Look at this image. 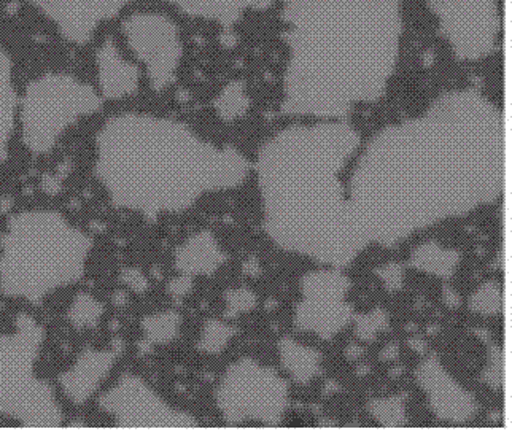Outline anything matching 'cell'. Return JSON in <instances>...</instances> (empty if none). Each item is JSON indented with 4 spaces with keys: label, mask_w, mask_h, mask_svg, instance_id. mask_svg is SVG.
Wrapping results in <instances>:
<instances>
[{
    "label": "cell",
    "mask_w": 512,
    "mask_h": 434,
    "mask_svg": "<svg viewBox=\"0 0 512 434\" xmlns=\"http://www.w3.org/2000/svg\"><path fill=\"white\" fill-rule=\"evenodd\" d=\"M136 0H37L59 37L74 47L93 42L102 26L117 20Z\"/></svg>",
    "instance_id": "4fadbf2b"
},
{
    "label": "cell",
    "mask_w": 512,
    "mask_h": 434,
    "mask_svg": "<svg viewBox=\"0 0 512 434\" xmlns=\"http://www.w3.org/2000/svg\"><path fill=\"white\" fill-rule=\"evenodd\" d=\"M417 380L420 387L427 392L431 409L439 419L463 423L478 409L473 396L458 387L457 382L444 371L438 358L423 361L417 371Z\"/></svg>",
    "instance_id": "5bb4252c"
},
{
    "label": "cell",
    "mask_w": 512,
    "mask_h": 434,
    "mask_svg": "<svg viewBox=\"0 0 512 434\" xmlns=\"http://www.w3.org/2000/svg\"><path fill=\"white\" fill-rule=\"evenodd\" d=\"M505 113L478 91H450L422 117L379 132L350 180L368 242L384 245L497 201L506 190Z\"/></svg>",
    "instance_id": "6da1fadb"
},
{
    "label": "cell",
    "mask_w": 512,
    "mask_h": 434,
    "mask_svg": "<svg viewBox=\"0 0 512 434\" xmlns=\"http://www.w3.org/2000/svg\"><path fill=\"white\" fill-rule=\"evenodd\" d=\"M94 239L55 210H26L8 218L0 234V293L42 304L80 282Z\"/></svg>",
    "instance_id": "5b68a950"
},
{
    "label": "cell",
    "mask_w": 512,
    "mask_h": 434,
    "mask_svg": "<svg viewBox=\"0 0 512 434\" xmlns=\"http://www.w3.org/2000/svg\"><path fill=\"white\" fill-rule=\"evenodd\" d=\"M229 304V312H226L228 317H236L239 312H247V310L253 309L256 304L255 295L250 290H236L228 291L226 295Z\"/></svg>",
    "instance_id": "f546056e"
},
{
    "label": "cell",
    "mask_w": 512,
    "mask_h": 434,
    "mask_svg": "<svg viewBox=\"0 0 512 434\" xmlns=\"http://www.w3.org/2000/svg\"><path fill=\"white\" fill-rule=\"evenodd\" d=\"M120 31L153 90L161 93L174 85L185 51L177 24L163 13L136 12L125 16Z\"/></svg>",
    "instance_id": "9c48e42d"
},
{
    "label": "cell",
    "mask_w": 512,
    "mask_h": 434,
    "mask_svg": "<svg viewBox=\"0 0 512 434\" xmlns=\"http://www.w3.org/2000/svg\"><path fill=\"white\" fill-rule=\"evenodd\" d=\"M363 352H365V350L358 347V345H350L349 349H347L346 357L349 358L350 361L358 360V358L363 355Z\"/></svg>",
    "instance_id": "74e56055"
},
{
    "label": "cell",
    "mask_w": 512,
    "mask_h": 434,
    "mask_svg": "<svg viewBox=\"0 0 512 434\" xmlns=\"http://www.w3.org/2000/svg\"><path fill=\"white\" fill-rule=\"evenodd\" d=\"M94 152V175L113 206L150 220L185 212L209 191L236 188L250 172L236 148L217 147L182 121L152 113L107 118Z\"/></svg>",
    "instance_id": "277c9868"
},
{
    "label": "cell",
    "mask_w": 512,
    "mask_h": 434,
    "mask_svg": "<svg viewBox=\"0 0 512 434\" xmlns=\"http://www.w3.org/2000/svg\"><path fill=\"white\" fill-rule=\"evenodd\" d=\"M140 325L144 330L145 339L150 344H169L179 334L180 315L174 310H167L161 314L148 315Z\"/></svg>",
    "instance_id": "603a6c76"
},
{
    "label": "cell",
    "mask_w": 512,
    "mask_h": 434,
    "mask_svg": "<svg viewBox=\"0 0 512 434\" xmlns=\"http://www.w3.org/2000/svg\"><path fill=\"white\" fill-rule=\"evenodd\" d=\"M401 372H403V368H398V371L392 372V376H400Z\"/></svg>",
    "instance_id": "ab89813d"
},
{
    "label": "cell",
    "mask_w": 512,
    "mask_h": 434,
    "mask_svg": "<svg viewBox=\"0 0 512 434\" xmlns=\"http://www.w3.org/2000/svg\"><path fill=\"white\" fill-rule=\"evenodd\" d=\"M282 365L299 384H307L319 374L320 355L317 350L307 349L291 339L280 342Z\"/></svg>",
    "instance_id": "ffe728a7"
},
{
    "label": "cell",
    "mask_w": 512,
    "mask_h": 434,
    "mask_svg": "<svg viewBox=\"0 0 512 434\" xmlns=\"http://www.w3.org/2000/svg\"><path fill=\"white\" fill-rule=\"evenodd\" d=\"M282 112L339 118L381 99L400 58L401 0H284Z\"/></svg>",
    "instance_id": "7a4b0ae2"
},
{
    "label": "cell",
    "mask_w": 512,
    "mask_h": 434,
    "mask_svg": "<svg viewBox=\"0 0 512 434\" xmlns=\"http://www.w3.org/2000/svg\"><path fill=\"white\" fill-rule=\"evenodd\" d=\"M217 403L229 425L249 419L279 425L288 406V387L276 372L244 358L226 372L218 387Z\"/></svg>",
    "instance_id": "ba28073f"
},
{
    "label": "cell",
    "mask_w": 512,
    "mask_h": 434,
    "mask_svg": "<svg viewBox=\"0 0 512 434\" xmlns=\"http://www.w3.org/2000/svg\"><path fill=\"white\" fill-rule=\"evenodd\" d=\"M350 282L339 271L312 272L303 279L304 301L296 309V328L333 338L350 322L352 307L344 301Z\"/></svg>",
    "instance_id": "7c38bea8"
},
{
    "label": "cell",
    "mask_w": 512,
    "mask_h": 434,
    "mask_svg": "<svg viewBox=\"0 0 512 434\" xmlns=\"http://www.w3.org/2000/svg\"><path fill=\"white\" fill-rule=\"evenodd\" d=\"M94 64L99 85L97 91L104 101H121L139 90V64L129 61L112 40H105L97 48Z\"/></svg>",
    "instance_id": "2e32d148"
},
{
    "label": "cell",
    "mask_w": 512,
    "mask_h": 434,
    "mask_svg": "<svg viewBox=\"0 0 512 434\" xmlns=\"http://www.w3.org/2000/svg\"><path fill=\"white\" fill-rule=\"evenodd\" d=\"M169 4L179 8L191 18L212 21L231 28L241 20L249 8H253V0H167Z\"/></svg>",
    "instance_id": "d6986e66"
},
{
    "label": "cell",
    "mask_w": 512,
    "mask_h": 434,
    "mask_svg": "<svg viewBox=\"0 0 512 434\" xmlns=\"http://www.w3.org/2000/svg\"><path fill=\"white\" fill-rule=\"evenodd\" d=\"M105 314L104 304L88 293H78L70 304L67 320L75 330H93Z\"/></svg>",
    "instance_id": "7402d4cb"
},
{
    "label": "cell",
    "mask_w": 512,
    "mask_h": 434,
    "mask_svg": "<svg viewBox=\"0 0 512 434\" xmlns=\"http://www.w3.org/2000/svg\"><path fill=\"white\" fill-rule=\"evenodd\" d=\"M121 280L123 283H126L131 290L136 291V293H144V291L148 290V280L145 279L144 274L142 272L137 271V269H128L121 272Z\"/></svg>",
    "instance_id": "1f68e13d"
},
{
    "label": "cell",
    "mask_w": 512,
    "mask_h": 434,
    "mask_svg": "<svg viewBox=\"0 0 512 434\" xmlns=\"http://www.w3.org/2000/svg\"><path fill=\"white\" fill-rule=\"evenodd\" d=\"M104 107L99 91L69 72H45L28 83L18 107L21 140L35 156L53 152L72 126Z\"/></svg>",
    "instance_id": "52a82bcc"
},
{
    "label": "cell",
    "mask_w": 512,
    "mask_h": 434,
    "mask_svg": "<svg viewBox=\"0 0 512 434\" xmlns=\"http://www.w3.org/2000/svg\"><path fill=\"white\" fill-rule=\"evenodd\" d=\"M215 109L223 120L231 121L242 117L249 109V97L245 94L244 83L233 82L226 86L215 99Z\"/></svg>",
    "instance_id": "cb8c5ba5"
},
{
    "label": "cell",
    "mask_w": 512,
    "mask_h": 434,
    "mask_svg": "<svg viewBox=\"0 0 512 434\" xmlns=\"http://www.w3.org/2000/svg\"><path fill=\"white\" fill-rule=\"evenodd\" d=\"M444 301H446L450 309H455V307L460 306V298H458L457 293L449 287H444Z\"/></svg>",
    "instance_id": "836d02e7"
},
{
    "label": "cell",
    "mask_w": 512,
    "mask_h": 434,
    "mask_svg": "<svg viewBox=\"0 0 512 434\" xmlns=\"http://www.w3.org/2000/svg\"><path fill=\"white\" fill-rule=\"evenodd\" d=\"M45 336V328L28 314L15 318L12 331L0 333V415L21 427H63L55 390L35 369Z\"/></svg>",
    "instance_id": "8992f818"
},
{
    "label": "cell",
    "mask_w": 512,
    "mask_h": 434,
    "mask_svg": "<svg viewBox=\"0 0 512 434\" xmlns=\"http://www.w3.org/2000/svg\"><path fill=\"white\" fill-rule=\"evenodd\" d=\"M20 94L15 86V66L13 58L0 40V164L10 155L13 132L18 123Z\"/></svg>",
    "instance_id": "ac0fdd59"
},
{
    "label": "cell",
    "mask_w": 512,
    "mask_h": 434,
    "mask_svg": "<svg viewBox=\"0 0 512 434\" xmlns=\"http://www.w3.org/2000/svg\"><path fill=\"white\" fill-rule=\"evenodd\" d=\"M398 353H400V349H398V345H395V344L388 345V347H385V349L382 350L381 360L382 361L396 360V358H398Z\"/></svg>",
    "instance_id": "e575fe53"
},
{
    "label": "cell",
    "mask_w": 512,
    "mask_h": 434,
    "mask_svg": "<svg viewBox=\"0 0 512 434\" xmlns=\"http://www.w3.org/2000/svg\"><path fill=\"white\" fill-rule=\"evenodd\" d=\"M193 288V280L190 276L182 277V279H175L174 282L169 285V291L172 296H187Z\"/></svg>",
    "instance_id": "d6a6232c"
},
{
    "label": "cell",
    "mask_w": 512,
    "mask_h": 434,
    "mask_svg": "<svg viewBox=\"0 0 512 434\" xmlns=\"http://www.w3.org/2000/svg\"><path fill=\"white\" fill-rule=\"evenodd\" d=\"M242 271H244V274H247V276H260V264H258V261L253 260L252 258V260L247 261V263L244 264Z\"/></svg>",
    "instance_id": "d590c367"
},
{
    "label": "cell",
    "mask_w": 512,
    "mask_h": 434,
    "mask_svg": "<svg viewBox=\"0 0 512 434\" xmlns=\"http://www.w3.org/2000/svg\"><path fill=\"white\" fill-rule=\"evenodd\" d=\"M439 29L460 61L492 55L501 31L495 0H430Z\"/></svg>",
    "instance_id": "30bf717a"
},
{
    "label": "cell",
    "mask_w": 512,
    "mask_h": 434,
    "mask_svg": "<svg viewBox=\"0 0 512 434\" xmlns=\"http://www.w3.org/2000/svg\"><path fill=\"white\" fill-rule=\"evenodd\" d=\"M358 145L346 123L291 126L263 145L256 172L272 241L325 264L352 263L369 244L341 182Z\"/></svg>",
    "instance_id": "3957f363"
},
{
    "label": "cell",
    "mask_w": 512,
    "mask_h": 434,
    "mask_svg": "<svg viewBox=\"0 0 512 434\" xmlns=\"http://www.w3.org/2000/svg\"><path fill=\"white\" fill-rule=\"evenodd\" d=\"M409 345H411V349L416 350L417 353L423 355V353L427 352V342L423 341V339H409Z\"/></svg>",
    "instance_id": "8d00e7d4"
},
{
    "label": "cell",
    "mask_w": 512,
    "mask_h": 434,
    "mask_svg": "<svg viewBox=\"0 0 512 434\" xmlns=\"http://www.w3.org/2000/svg\"><path fill=\"white\" fill-rule=\"evenodd\" d=\"M438 333V326H428V334Z\"/></svg>",
    "instance_id": "f35d334b"
},
{
    "label": "cell",
    "mask_w": 512,
    "mask_h": 434,
    "mask_svg": "<svg viewBox=\"0 0 512 434\" xmlns=\"http://www.w3.org/2000/svg\"><path fill=\"white\" fill-rule=\"evenodd\" d=\"M505 295L500 283L487 282L470 298V309L479 314L497 315L503 312Z\"/></svg>",
    "instance_id": "d4e9b609"
},
{
    "label": "cell",
    "mask_w": 512,
    "mask_h": 434,
    "mask_svg": "<svg viewBox=\"0 0 512 434\" xmlns=\"http://www.w3.org/2000/svg\"><path fill=\"white\" fill-rule=\"evenodd\" d=\"M234 334H236V328L233 326L225 325L217 320H209L202 331L199 349L207 353H220Z\"/></svg>",
    "instance_id": "4316f807"
},
{
    "label": "cell",
    "mask_w": 512,
    "mask_h": 434,
    "mask_svg": "<svg viewBox=\"0 0 512 434\" xmlns=\"http://www.w3.org/2000/svg\"><path fill=\"white\" fill-rule=\"evenodd\" d=\"M376 272L384 280L388 291L400 290L403 287V269L400 264H390L387 268L377 269Z\"/></svg>",
    "instance_id": "4dcf8cb0"
},
{
    "label": "cell",
    "mask_w": 512,
    "mask_h": 434,
    "mask_svg": "<svg viewBox=\"0 0 512 434\" xmlns=\"http://www.w3.org/2000/svg\"><path fill=\"white\" fill-rule=\"evenodd\" d=\"M458 260H460V256L457 252L444 250L435 242H430V244L422 245V247L417 248L416 252L412 253L411 264L414 268L449 279V277L454 276Z\"/></svg>",
    "instance_id": "44dd1931"
},
{
    "label": "cell",
    "mask_w": 512,
    "mask_h": 434,
    "mask_svg": "<svg viewBox=\"0 0 512 434\" xmlns=\"http://www.w3.org/2000/svg\"><path fill=\"white\" fill-rule=\"evenodd\" d=\"M99 407L121 428H194L191 415L174 411L145 380L125 374L105 392Z\"/></svg>",
    "instance_id": "8fae6325"
},
{
    "label": "cell",
    "mask_w": 512,
    "mask_h": 434,
    "mask_svg": "<svg viewBox=\"0 0 512 434\" xmlns=\"http://www.w3.org/2000/svg\"><path fill=\"white\" fill-rule=\"evenodd\" d=\"M225 253L210 231L194 234L175 252V266L185 276H212L225 263Z\"/></svg>",
    "instance_id": "e0dca14e"
},
{
    "label": "cell",
    "mask_w": 512,
    "mask_h": 434,
    "mask_svg": "<svg viewBox=\"0 0 512 434\" xmlns=\"http://www.w3.org/2000/svg\"><path fill=\"white\" fill-rule=\"evenodd\" d=\"M115 363L117 353L113 350H83L74 365L59 376V385L67 400L75 406L88 403L110 376Z\"/></svg>",
    "instance_id": "9a60e30c"
},
{
    "label": "cell",
    "mask_w": 512,
    "mask_h": 434,
    "mask_svg": "<svg viewBox=\"0 0 512 434\" xmlns=\"http://www.w3.org/2000/svg\"><path fill=\"white\" fill-rule=\"evenodd\" d=\"M368 411L377 422L381 423L382 427L398 428L406 425L403 401L400 398L373 401L369 404Z\"/></svg>",
    "instance_id": "484cf974"
},
{
    "label": "cell",
    "mask_w": 512,
    "mask_h": 434,
    "mask_svg": "<svg viewBox=\"0 0 512 434\" xmlns=\"http://www.w3.org/2000/svg\"><path fill=\"white\" fill-rule=\"evenodd\" d=\"M388 317L384 310H374L373 314L361 315L357 318V336L361 341L373 342L376 334L387 330Z\"/></svg>",
    "instance_id": "83f0119b"
},
{
    "label": "cell",
    "mask_w": 512,
    "mask_h": 434,
    "mask_svg": "<svg viewBox=\"0 0 512 434\" xmlns=\"http://www.w3.org/2000/svg\"><path fill=\"white\" fill-rule=\"evenodd\" d=\"M482 377L490 387H503V382H505V353L500 347L490 349V365Z\"/></svg>",
    "instance_id": "f1b7e54d"
}]
</instances>
